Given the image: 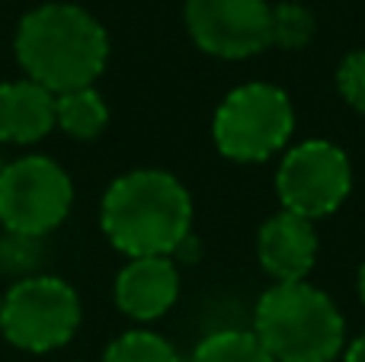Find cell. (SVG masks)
Masks as SVG:
<instances>
[{
  "label": "cell",
  "instance_id": "6da1fadb",
  "mask_svg": "<svg viewBox=\"0 0 365 362\" xmlns=\"http://www.w3.org/2000/svg\"><path fill=\"white\" fill-rule=\"evenodd\" d=\"M16 61L29 81L61 96L93 87L109 61V36L93 13L77 4H42L19 19Z\"/></svg>",
  "mask_w": 365,
  "mask_h": 362
},
{
  "label": "cell",
  "instance_id": "7a4b0ae2",
  "mask_svg": "<svg viewBox=\"0 0 365 362\" xmlns=\"http://www.w3.org/2000/svg\"><path fill=\"white\" fill-rule=\"evenodd\" d=\"M103 234L125 257H170L189 241L192 199L167 170H132L113 180L100 205Z\"/></svg>",
  "mask_w": 365,
  "mask_h": 362
},
{
  "label": "cell",
  "instance_id": "3957f363",
  "mask_svg": "<svg viewBox=\"0 0 365 362\" xmlns=\"http://www.w3.org/2000/svg\"><path fill=\"white\" fill-rule=\"evenodd\" d=\"M253 337L276 362H334L346 346V318L308 279L276 282L257 301Z\"/></svg>",
  "mask_w": 365,
  "mask_h": 362
},
{
  "label": "cell",
  "instance_id": "277c9868",
  "mask_svg": "<svg viewBox=\"0 0 365 362\" xmlns=\"http://www.w3.org/2000/svg\"><path fill=\"white\" fill-rule=\"evenodd\" d=\"M295 132V106L272 83H240L221 100L212 122L215 148L227 160L259 164L289 145Z\"/></svg>",
  "mask_w": 365,
  "mask_h": 362
},
{
  "label": "cell",
  "instance_id": "5b68a950",
  "mask_svg": "<svg viewBox=\"0 0 365 362\" xmlns=\"http://www.w3.org/2000/svg\"><path fill=\"white\" fill-rule=\"evenodd\" d=\"M81 327V299L58 276H29L13 282L0 308V331L26 353L64 346Z\"/></svg>",
  "mask_w": 365,
  "mask_h": 362
},
{
  "label": "cell",
  "instance_id": "8992f818",
  "mask_svg": "<svg viewBox=\"0 0 365 362\" xmlns=\"http://www.w3.org/2000/svg\"><path fill=\"white\" fill-rule=\"evenodd\" d=\"M74 186L61 164L29 154L0 170V224L10 234L42 237L68 218Z\"/></svg>",
  "mask_w": 365,
  "mask_h": 362
},
{
  "label": "cell",
  "instance_id": "52a82bcc",
  "mask_svg": "<svg viewBox=\"0 0 365 362\" xmlns=\"http://www.w3.org/2000/svg\"><path fill=\"white\" fill-rule=\"evenodd\" d=\"M353 190V164L334 141L311 138L285 151L276 170V196L282 212L308 222L327 218L346 202Z\"/></svg>",
  "mask_w": 365,
  "mask_h": 362
},
{
  "label": "cell",
  "instance_id": "ba28073f",
  "mask_svg": "<svg viewBox=\"0 0 365 362\" xmlns=\"http://www.w3.org/2000/svg\"><path fill=\"white\" fill-rule=\"evenodd\" d=\"M182 19L189 38L212 58L244 61L272 45L269 0H186Z\"/></svg>",
  "mask_w": 365,
  "mask_h": 362
},
{
  "label": "cell",
  "instance_id": "9c48e42d",
  "mask_svg": "<svg viewBox=\"0 0 365 362\" xmlns=\"http://www.w3.org/2000/svg\"><path fill=\"white\" fill-rule=\"evenodd\" d=\"M257 260L276 282H304L317 263L314 222L292 212H279L259 228Z\"/></svg>",
  "mask_w": 365,
  "mask_h": 362
},
{
  "label": "cell",
  "instance_id": "30bf717a",
  "mask_svg": "<svg viewBox=\"0 0 365 362\" xmlns=\"http://www.w3.org/2000/svg\"><path fill=\"white\" fill-rule=\"evenodd\" d=\"M180 295V273L170 257H138L115 276V305L135 321H158Z\"/></svg>",
  "mask_w": 365,
  "mask_h": 362
},
{
  "label": "cell",
  "instance_id": "8fae6325",
  "mask_svg": "<svg viewBox=\"0 0 365 362\" xmlns=\"http://www.w3.org/2000/svg\"><path fill=\"white\" fill-rule=\"evenodd\" d=\"M55 128V93L36 81L0 83V141L32 145Z\"/></svg>",
  "mask_w": 365,
  "mask_h": 362
},
{
  "label": "cell",
  "instance_id": "7c38bea8",
  "mask_svg": "<svg viewBox=\"0 0 365 362\" xmlns=\"http://www.w3.org/2000/svg\"><path fill=\"white\" fill-rule=\"evenodd\" d=\"M55 125H61L71 138L90 141L109 125V106L93 87H81L55 96Z\"/></svg>",
  "mask_w": 365,
  "mask_h": 362
},
{
  "label": "cell",
  "instance_id": "4fadbf2b",
  "mask_svg": "<svg viewBox=\"0 0 365 362\" xmlns=\"http://www.w3.org/2000/svg\"><path fill=\"white\" fill-rule=\"evenodd\" d=\"M189 362H276L263 350L253 331H237V327H225L208 337L199 340Z\"/></svg>",
  "mask_w": 365,
  "mask_h": 362
},
{
  "label": "cell",
  "instance_id": "5bb4252c",
  "mask_svg": "<svg viewBox=\"0 0 365 362\" xmlns=\"http://www.w3.org/2000/svg\"><path fill=\"white\" fill-rule=\"evenodd\" d=\"M103 362H180V353L154 331H125L106 346Z\"/></svg>",
  "mask_w": 365,
  "mask_h": 362
},
{
  "label": "cell",
  "instance_id": "9a60e30c",
  "mask_svg": "<svg viewBox=\"0 0 365 362\" xmlns=\"http://www.w3.org/2000/svg\"><path fill=\"white\" fill-rule=\"evenodd\" d=\"M314 32H317V19L304 4H295V0L272 4V45L298 51L314 38Z\"/></svg>",
  "mask_w": 365,
  "mask_h": 362
},
{
  "label": "cell",
  "instance_id": "2e32d148",
  "mask_svg": "<svg viewBox=\"0 0 365 362\" xmlns=\"http://www.w3.org/2000/svg\"><path fill=\"white\" fill-rule=\"evenodd\" d=\"M38 237H23V234H10L0 237V273L4 276H16V279H29L32 269L38 267Z\"/></svg>",
  "mask_w": 365,
  "mask_h": 362
},
{
  "label": "cell",
  "instance_id": "e0dca14e",
  "mask_svg": "<svg viewBox=\"0 0 365 362\" xmlns=\"http://www.w3.org/2000/svg\"><path fill=\"white\" fill-rule=\"evenodd\" d=\"M336 90H340L343 103L365 115V48L349 51L336 68Z\"/></svg>",
  "mask_w": 365,
  "mask_h": 362
},
{
  "label": "cell",
  "instance_id": "ac0fdd59",
  "mask_svg": "<svg viewBox=\"0 0 365 362\" xmlns=\"http://www.w3.org/2000/svg\"><path fill=\"white\" fill-rule=\"evenodd\" d=\"M343 362H365V331L346 346V353H343Z\"/></svg>",
  "mask_w": 365,
  "mask_h": 362
},
{
  "label": "cell",
  "instance_id": "d6986e66",
  "mask_svg": "<svg viewBox=\"0 0 365 362\" xmlns=\"http://www.w3.org/2000/svg\"><path fill=\"white\" fill-rule=\"evenodd\" d=\"M356 286H359V299H362V305H365V263L359 267V279H356Z\"/></svg>",
  "mask_w": 365,
  "mask_h": 362
},
{
  "label": "cell",
  "instance_id": "ffe728a7",
  "mask_svg": "<svg viewBox=\"0 0 365 362\" xmlns=\"http://www.w3.org/2000/svg\"><path fill=\"white\" fill-rule=\"evenodd\" d=\"M0 308H4V295H0Z\"/></svg>",
  "mask_w": 365,
  "mask_h": 362
},
{
  "label": "cell",
  "instance_id": "44dd1931",
  "mask_svg": "<svg viewBox=\"0 0 365 362\" xmlns=\"http://www.w3.org/2000/svg\"><path fill=\"white\" fill-rule=\"evenodd\" d=\"M0 170H4V160H0Z\"/></svg>",
  "mask_w": 365,
  "mask_h": 362
}]
</instances>
